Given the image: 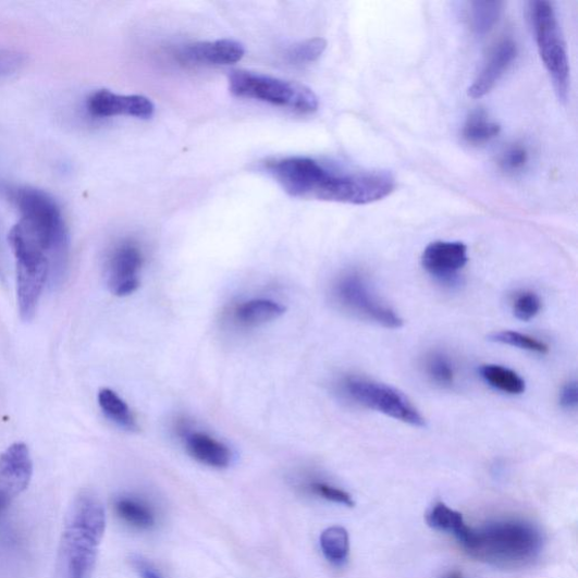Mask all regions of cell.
I'll list each match as a JSON object with an SVG mask.
<instances>
[{"label": "cell", "instance_id": "obj_3", "mask_svg": "<svg viewBox=\"0 0 578 578\" xmlns=\"http://www.w3.org/2000/svg\"><path fill=\"white\" fill-rule=\"evenodd\" d=\"M475 559L500 568H522L542 551L541 531L531 522L506 519L469 529L462 542Z\"/></svg>", "mask_w": 578, "mask_h": 578}, {"label": "cell", "instance_id": "obj_26", "mask_svg": "<svg viewBox=\"0 0 578 578\" xmlns=\"http://www.w3.org/2000/svg\"><path fill=\"white\" fill-rule=\"evenodd\" d=\"M490 341L539 355H544L550 352V346H548L544 342L530 336V334L512 330L494 332L491 334Z\"/></svg>", "mask_w": 578, "mask_h": 578}, {"label": "cell", "instance_id": "obj_8", "mask_svg": "<svg viewBox=\"0 0 578 578\" xmlns=\"http://www.w3.org/2000/svg\"><path fill=\"white\" fill-rule=\"evenodd\" d=\"M266 169L290 196L300 199L330 201L339 177V172L307 157L269 161Z\"/></svg>", "mask_w": 578, "mask_h": 578}, {"label": "cell", "instance_id": "obj_17", "mask_svg": "<svg viewBox=\"0 0 578 578\" xmlns=\"http://www.w3.org/2000/svg\"><path fill=\"white\" fill-rule=\"evenodd\" d=\"M286 308L281 303L268 298H254L236 307L235 320L245 327H257L281 318Z\"/></svg>", "mask_w": 578, "mask_h": 578}, {"label": "cell", "instance_id": "obj_10", "mask_svg": "<svg viewBox=\"0 0 578 578\" xmlns=\"http://www.w3.org/2000/svg\"><path fill=\"white\" fill-rule=\"evenodd\" d=\"M34 474L32 454L24 443H15L0 453V513L28 487Z\"/></svg>", "mask_w": 578, "mask_h": 578}, {"label": "cell", "instance_id": "obj_14", "mask_svg": "<svg viewBox=\"0 0 578 578\" xmlns=\"http://www.w3.org/2000/svg\"><path fill=\"white\" fill-rule=\"evenodd\" d=\"M245 53L242 44L226 39L187 45L176 57L180 63L188 66H227L239 62Z\"/></svg>", "mask_w": 578, "mask_h": 578}, {"label": "cell", "instance_id": "obj_34", "mask_svg": "<svg viewBox=\"0 0 578 578\" xmlns=\"http://www.w3.org/2000/svg\"><path fill=\"white\" fill-rule=\"evenodd\" d=\"M450 578H463L460 574H453Z\"/></svg>", "mask_w": 578, "mask_h": 578}, {"label": "cell", "instance_id": "obj_20", "mask_svg": "<svg viewBox=\"0 0 578 578\" xmlns=\"http://www.w3.org/2000/svg\"><path fill=\"white\" fill-rule=\"evenodd\" d=\"M482 380L492 388L507 394L519 395L526 392V381L515 371L497 364H485L479 369Z\"/></svg>", "mask_w": 578, "mask_h": 578}, {"label": "cell", "instance_id": "obj_15", "mask_svg": "<svg viewBox=\"0 0 578 578\" xmlns=\"http://www.w3.org/2000/svg\"><path fill=\"white\" fill-rule=\"evenodd\" d=\"M517 54L514 41L505 39L490 52L485 63L469 88V97L480 99L491 93L513 64Z\"/></svg>", "mask_w": 578, "mask_h": 578}, {"label": "cell", "instance_id": "obj_4", "mask_svg": "<svg viewBox=\"0 0 578 578\" xmlns=\"http://www.w3.org/2000/svg\"><path fill=\"white\" fill-rule=\"evenodd\" d=\"M230 93L241 99L270 103L310 114L318 110L319 99L303 84L249 71H233L229 77Z\"/></svg>", "mask_w": 578, "mask_h": 578}, {"label": "cell", "instance_id": "obj_5", "mask_svg": "<svg viewBox=\"0 0 578 578\" xmlns=\"http://www.w3.org/2000/svg\"><path fill=\"white\" fill-rule=\"evenodd\" d=\"M331 300L340 311L385 329H401L403 318L374 293L360 271L349 270L333 282Z\"/></svg>", "mask_w": 578, "mask_h": 578}, {"label": "cell", "instance_id": "obj_16", "mask_svg": "<svg viewBox=\"0 0 578 578\" xmlns=\"http://www.w3.org/2000/svg\"><path fill=\"white\" fill-rule=\"evenodd\" d=\"M188 453L198 463L216 469H225L232 463V452L223 442L202 432L182 430Z\"/></svg>", "mask_w": 578, "mask_h": 578}, {"label": "cell", "instance_id": "obj_13", "mask_svg": "<svg viewBox=\"0 0 578 578\" xmlns=\"http://www.w3.org/2000/svg\"><path fill=\"white\" fill-rule=\"evenodd\" d=\"M87 111L97 118L127 115L148 119L155 114L156 107L143 96H120L108 89H100L86 101Z\"/></svg>", "mask_w": 578, "mask_h": 578}, {"label": "cell", "instance_id": "obj_12", "mask_svg": "<svg viewBox=\"0 0 578 578\" xmlns=\"http://www.w3.org/2000/svg\"><path fill=\"white\" fill-rule=\"evenodd\" d=\"M467 263L468 248L463 242H433L421 256L423 269L443 283L455 282Z\"/></svg>", "mask_w": 578, "mask_h": 578}, {"label": "cell", "instance_id": "obj_29", "mask_svg": "<svg viewBox=\"0 0 578 578\" xmlns=\"http://www.w3.org/2000/svg\"><path fill=\"white\" fill-rule=\"evenodd\" d=\"M309 489L315 495L329 502L342 504L348 507L355 506L352 495L346 491L339 489L336 485L323 481H313L309 484Z\"/></svg>", "mask_w": 578, "mask_h": 578}, {"label": "cell", "instance_id": "obj_7", "mask_svg": "<svg viewBox=\"0 0 578 578\" xmlns=\"http://www.w3.org/2000/svg\"><path fill=\"white\" fill-rule=\"evenodd\" d=\"M530 13L543 65L551 75L558 98L566 101L570 83L569 62L554 7L545 0H538L531 4Z\"/></svg>", "mask_w": 578, "mask_h": 578}, {"label": "cell", "instance_id": "obj_32", "mask_svg": "<svg viewBox=\"0 0 578 578\" xmlns=\"http://www.w3.org/2000/svg\"><path fill=\"white\" fill-rule=\"evenodd\" d=\"M130 562L140 578H164L159 568L143 556L133 555Z\"/></svg>", "mask_w": 578, "mask_h": 578}, {"label": "cell", "instance_id": "obj_24", "mask_svg": "<svg viewBox=\"0 0 578 578\" xmlns=\"http://www.w3.org/2000/svg\"><path fill=\"white\" fill-rule=\"evenodd\" d=\"M501 2H474L470 4L469 22L477 36L490 34L502 14Z\"/></svg>", "mask_w": 578, "mask_h": 578}, {"label": "cell", "instance_id": "obj_22", "mask_svg": "<svg viewBox=\"0 0 578 578\" xmlns=\"http://www.w3.org/2000/svg\"><path fill=\"white\" fill-rule=\"evenodd\" d=\"M323 556L333 565L345 564L349 556V536L345 528L336 526L324 530L320 537Z\"/></svg>", "mask_w": 578, "mask_h": 578}, {"label": "cell", "instance_id": "obj_30", "mask_svg": "<svg viewBox=\"0 0 578 578\" xmlns=\"http://www.w3.org/2000/svg\"><path fill=\"white\" fill-rule=\"evenodd\" d=\"M26 64V57L16 50L0 47V81L20 73Z\"/></svg>", "mask_w": 578, "mask_h": 578}, {"label": "cell", "instance_id": "obj_25", "mask_svg": "<svg viewBox=\"0 0 578 578\" xmlns=\"http://www.w3.org/2000/svg\"><path fill=\"white\" fill-rule=\"evenodd\" d=\"M425 373L441 388H452L456 374L452 360L443 353L434 352L425 358Z\"/></svg>", "mask_w": 578, "mask_h": 578}, {"label": "cell", "instance_id": "obj_2", "mask_svg": "<svg viewBox=\"0 0 578 578\" xmlns=\"http://www.w3.org/2000/svg\"><path fill=\"white\" fill-rule=\"evenodd\" d=\"M106 531V509L93 494L77 496L60 539L54 578L93 577Z\"/></svg>", "mask_w": 578, "mask_h": 578}, {"label": "cell", "instance_id": "obj_21", "mask_svg": "<svg viewBox=\"0 0 578 578\" xmlns=\"http://www.w3.org/2000/svg\"><path fill=\"white\" fill-rule=\"evenodd\" d=\"M428 525L442 532L453 534L462 543L469 532L470 527L465 522L460 512L454 511L444 503H438L426 517Z\"/></svg>", "mask_w": 578, "mask_h": 578}, {"label": "cell", "instance_id": "obj_33", "mask_svg": "<svg viewBox=\"0 0 578 578\" xmlns=\"http://www.w3.org/2000/svg\"><path fill=\"white\" fill-rule=\"evenodd\" d=\"M558 402L563 409L574 410L578 405V389L577 382L568 381L566 382L559 391Z\"/></svg>", "mask_w": 578, "mask_h": 578}, {"label": "cell", "instance_id": "obj_11", "mask_svg": "<svg viewBox=\"0 0 578 578\" xmlns=\"http://www.w3.org/2000/svg\"><path fill=\"white\" fill-rule=\"evenodd\" d=\"M143 254L133 242L120 243L110 254L107 262V284L119 297L134 294L140 286L139 271Z\"/></svg>", "mask_w": 578, "mask_h": 578}, {"label": "cell", "instance_id": "obj_23", "mask_svg": "<svg viewBox=\"0 0 578 578\" xmlns=\"http://www.w3.org/2000/svg\"><path fill=\"white\" fill-rule=\"evenodd\" d=\"M501 132V127L482 110L474 111L467 119L463 136L471 145L479 146L493 140Z\"/></svg>", "mask_w": 578, "mask_h": 578}, {"label": "cell", "instance_id": "obj_28", "mask_svg": "<svg viewBox=\"0 0 578 578\" xmlns=\"http://www.w3.org/2000/svg\"><path fill=\"white\" fill-rule=\"evenodd\" d=\"M542 310V300L532 291L517 292L512 300V311L521 321L533 320Z\"/></svg>", "mask_w": 578, "mask_h": 578}, {"label": "cell", "instance_id": "obj_6", "mask_svg": "<svg viewBox=\"0 0 578 578\" xmlns=\"http://www.w3.org/2000/svg\"><path fill=\"white\" fill-rule=\"evenodd\" d=\"M340 392L348 402L368 408L414 428H423L426 419L398 389L360 376H347L339 383Z\"/></svg>", "mask_w": 578, "mask_h": 578}, {"label": "cell", "instance_id": "obj_18", "mask_svg": "<svg viewBox=\"0 0 578 578\" xmlns=\"http://www.w3.org/2000/svg\"><path fill=\"white\" fill-rule=\"evenodd\" d=\"M114 511L121 521L135 529L149 530L157 525L155 509L139 499L121 496L114 502Z\"/></svg>", "mask_w": 578, "mask_h": 578}, {"label": "cell", "instance_id": "obj_31", "mask_svg": "<svg viewBox=\"0 0 578 578\" xmlns=\"http://www.w3.org/2000/svg\"><path fill=\"white\" fill-rule=\"evenodd\" d=\"M529 161V155L526 147L521 145H514L506 149L502 156L500 165L508 173L521 171Z\"/></svg>", "mask_w": 578, "mask_h": 578}, {"label": "cell", "instance_id": "obj_27", "mask_svg": "<svg viewBox=\"0 0 578 578\" xmlns=\"http://www.w3.org/2000/svg\"><path fill=\"white\" fill-rule=\"evenodd\" d=\"M327 41L322 38H315L295 45L286 52L287 62L292 65H310L323 54Z\"/></svg>", "mask_w": 578, "mask_h": 578}, {"label": "cell", "instance_id": "obj_1", "mask_svg": "<svg viewBox=\"0 0 578 578\" xmlns=\"http://www.w3.org/2000/svg\"><path fill=\"white\" fill-rule=\"evenodd\" d=\"M5 193L20 214L10 233L48 255L52 263L51 279H54L65 268L69 254V233L62 209L49 194L37 188L7 187Z\"/></svg>", "mask_w": 578, "mask_h": 578}, {"label": "cell", "instance_id": "obj_19", "mask_svg": "<svg viewBox=\"0 0 578 578\" xmlns=\"http://www.w3.org/2000/svg\"><path fill=\"white\" fill-rule=\"evenodd\" d=\"M98 401L102 413L108 419L127 432H137L139 426L132 409L120 395L111 389H102Z\"/></svg>", "mask_w": 578, "mask_h": 578}, {"label": "cell", "instance_id": "obj_9", "mask_svg": "<svg viewBox=\"0 0 578 578\" xmlns=\"http://www.w3.org/2000/svg\"><path fill=\"white\" fill-rule=\"evenodd\" d=\"M16 262L17 304L23 321L33 320L46 284L52 276L50 259L39 253L13 249Z\"/></svg>", "mask_w": 578, "mask_h": 578}]
</instances>
